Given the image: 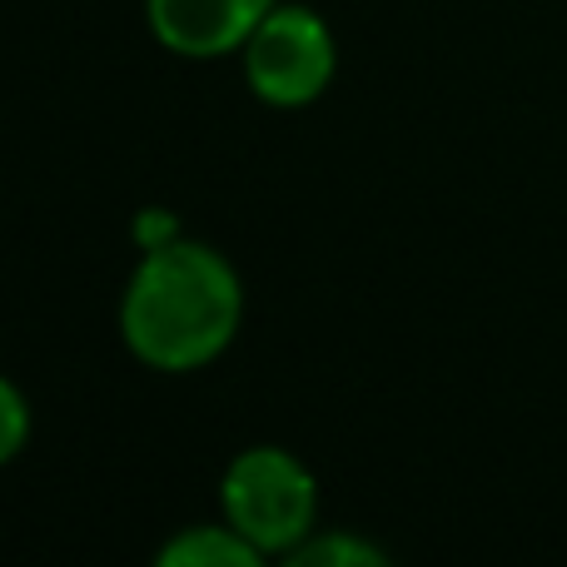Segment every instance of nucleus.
<instances>
[{"label": "nucleus", "instance_id": "7", "mask_svg": "<svg viewBox=\"0 0 567 567\" xmlns=\"http://www.w3.org/2000/svg\"><path fill=\"white\" fill-rule=\"evenodd\" d=\"M30 429H35V413H30L25 389L0 373V468L30 449Z\"/></svg>", "mask_w": 567, "mask_h": 567}, {"label": "nucleus", "instance_id": "6", "mask_svg": "<svg viewBox=\"0 0 567 567\" xmlns=\"http://www.w3.org/2000/svg\"><path fill=\"white\" fill-rule=\"evenodd\" d=\"M284 563H289V567H383V563H389V553H383L379 543L359 538V533L313 528Z\"/></svg>", "mask_w": 567, "mask_h": 567}, {"label": "nucleus", "instance_id": "5", "mask_svg": "<svg viewBox=\"0 0 567 567\" xmlns=\"http://www.w3.org/2000/svg\"><path fill=\"white\" fill-rule=\"evenodd\" d=\"M159 567H259L265 553L245 538L229 518L219 523H189L175 528L155 553Z\"/></svg>", "mask_w": 567, "mask_h": 567}, {"label": "nucleus", "instance_id": "3", "mask_svg": "<svg viewBox=\"0 0 567 567\" xmlns=\"http://www.w3.org/2000/svg\"><path fill=\"white\" fill-rule=\"evenodd\" d=\"M239 65H245V85L255 90L259 105L303 110L339 75V45H333L329 20L313 6L279 0L245 40Z\"/></svg>", "mask_w": 567, "mask_h": 567}, {"label": "nucleus", "instance_id": "2", "mask_svg": "<svg viewBox=\"0 0 567 567\" xmlns=\"http://www.w3.org/2000/svg\"><path fill=\"white\" fill-rule=\"evenodd\" d=\"M219 518H229L265 558H289L319 528V478L299 453L255 443L219 478Z\"/></svg>", "mask_w": 567, "mask_h": 567}, {"label": "nucleus", "instance_id": "1", "mask_svg": "<svg viewBox=\"0 0 567 567\" xmlns=\"http://www.w3.org/2000/svg\"><path fill=\"white\" fill-rule=\"evenodd\" d=\"M245 323V279L205 239L150 245L120 293V339L145 369L195 373L215 363Z\"/></svg>", "mask_w": 567, "mask_h": 567}, {"label": "nucleus", "instance_id": "4", "mask_svg": "<svg viewBox=\"0 0 567 567\" xmlns=\"http://www.w3.org/2000/svg\"><path fill=\"white\" fill-rule=\"evenodd\" d=\"M279 0H145L150 35L179 60L239 55Z\"/></svg>", "mask_w": 567, "mask_h": 567}]
</instances>
